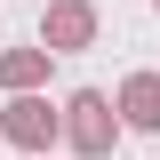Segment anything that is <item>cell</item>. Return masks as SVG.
Wrapping results in <instances>:
<instances>
[{
    "label": "cell",
    "instance_id": "6da1fadb",
    "mask_svg": "<svg viewBox=\"0 0 160 160\" xmlns=\"http://www.w3.org/2000/svg\"><path fill=\"white\" fill-rule=\"evenodd\" d=\"M72 112H80V144L96 152V144H104V96H80Z\"/></svg>",
    "mask_w": 160,
    "mask_h": 160
},
{
    "label": "cell",
    "instance_id": "7a4b0ae2",
    "mask_svg": "<svg viewBox=\"0 0 160 160\" xmlns=\"http://www.w3.org/2000/svg\"><path fill=\"white\" fill-rule=\"evenodd\" d=\"M128 112H136V128H152V120H160V88H152V80L128 88Z\"/></svg>",
    "mask_w": 160,
    "mask_h": 160
},
{
    "label": "cell",
    "instance_id": "3957f363",
    "mask_svg": "<svg viewBox=\"0 0 160 160\" xmlns=\"http://www.w3.org/2000/svg\"><path fill=\"white\" fill-rule=\"evenodd\" d=\"M16 136H24V144H40V136H48V120H40V104H24V112H16Z\"/></svg>",
    "mask_w": 160,
    "mask_h": 160
}]
</instances>
